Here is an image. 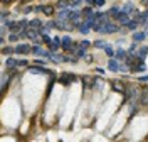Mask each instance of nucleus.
I'll use <instances>...</instances> for the list:
<instances>
[{"label":"nucleus","instance_id":"obj_8","mask_svg":"<svg viewBox=\"0 0 148 142\" xmlns=\"http://www.w3.org/2000/svg\"><path fill=\"white\" fill-rule=\"evenodd\" d=\"M123 12H126V14H135V15H136V10H135V5H133L131 2H128V3H125V9H123Z\"/></svg>","mask_w":148,"mask_h":142},{"label":"nucleus","instance_id":"obj_6","mask_svg":"<svg viewBox=\"0 0 148 142\" xmlns=\"http://www.w3.org/2000/svg\"><path fill=\"white\" fill-rule=\"evenodd\" d=\"M108 70L113 71V73H118V71H119L118 61H116V59H109V61H108Z\"/></svg>","mask_w":148,"mask_h":142},{"label":"nucleus","instance_id":"obj_2","mask_svg":"<svg viewBox=\"0 0 148 142\" xmlns=\"http://www.w3.org/2000/svg\"><path fill=\"white\" fill-rule=\"evenodd\" d=\"M32 54H35V56H42V58H50L52 56V52H47V51H44L40 46H34L32 51H30Z\"/></svg>","mask_w":148,"mask_h":142},{"label":"nucleus","instance_id":"obj_19","mask_svg":"<svg viewBox=\"0 0 148 142\" xmlns=\"http://www.w3.org/2000/svg\"><path fill=\"white\" fill-rule=\"evenodd\" d=\"M104 52H106V54H108L109 58H113V56H115V54H116V52H115V51H113V48H111V46H106V48H104Z\"/></svg>","mask_w":148,"mask_h":142},{"label":"nucleus","instance_id":"obj_20","mask_svg":"<svg viewBox=\"0 0 148 142\" xmlns=\"http://www.w3.org/2000/svg\"><path fill=\"white\" fill-rule=\"evenodd\" d=\"M2 52H3V54H14V52H15V48H3Z\"/></svg>","mask_w":148,"mask_h":142},{"label":"nucleus","instance_id":"obj_30","mask_svg":"<svg viewBox=\"0 0 148 142\" xmlns=\"http://www.w3.org/2000/svg\"><path fill=\"white\" fill-rule=\"evenodd\" d=\"M145 34L148 36V26H145Z\"/></svg>","mask_w":148,"mask_h":142},{"label":"nucleus","instance_id":"obj_10","mask_svg":"<svg viewBox=\"0 0 148 142\" xmlns=\"http://www.w3.org/2000/svg\"><path fill=\"white\" fill-rule=\"evenodd\" d=\"M136 56L141 58V59H145L148 56V48H140V51H136Z\"/></svg>","mask_w":148,"mask_h":142},{"label":"nucleus","instance_id":"obj_12","mask_svg":"<svg viewBox=\"0 0 148 142\" xmlns=\"http://www.w3.org/2000/svg\"><path fill=\"white\" fill-rule=\"evenodd\" d=\"M106 14H108V15H111V17H115V19H116V17H118V14H119V10H118V7H111V9H109L108 12H106Z\"/></svg>","mask_w":148,"mask_h":142},{"label":"nucleus","instance_id":"obj_26","mask_svg":"<svg viewBox=\"0 0 148 142\" xmlns=\"http://www.w3.org/2000/svg\"><path fill=\"white\" fill-rule=\"evenodd\" d=\"M76 56H78V58H83V56H84V49H81V48H79V49L76 51Z\"/></svg>","mask_w":148,"mask_h":142},{"label":"nucleus","instance_id":"obj_14","mask_svg":"<svg viewBox=\"0 0 148 142\" xmlns=\"http://www.w3.org/2000/svg\"><path fill=\"white\" fill-rule=\"evenodd\" d=\"M14 66H19V61H15L14 58L7 59V68H14Z\"/></svg>","mask_w":148,"mask_h":142},{"label":"nucleus","instance_id":"obj_15","mask_svg":"<svg viewBox=\"0 0 148 142\" xmlns=\"http://www.w3.org/2000/svg\"><path fill=\"white\" fill-rule=\"evenodd\" d=\"M126 27H128L130 30H136V27H138V22H136L135 19H133V20H130V24L126 26Z\"/></svg>","mask_w":148,"mask_h":142},{"label":"nucleus","instance_id":"obj_1","mask_svg":"<svg viewBox=\"0 0 148 142\" xmlns=\"http://www.w3.org/2000/svg\"><path fill=\"white\" fill-rule=\"evenodd\" d=\"M118 30H119L118 24H115V22H106V24L101 26L99 32H101V34H113V32H118Z\"/></svg>","mask_w":148,"mask_h":142},{"label":"nucleus","instance_id":"obj_5","mask_svg":"<svg viewBox=\"0 0 148 142\" xmlns=\"http://www.w3.org/2000/svg\"><path fill=\"white\" fill-rule=\"evenodd\" d=\"M145 37H147L145 30H136V32H133V42H141Z\"/></svg>","mask_w":148,"mask_h":142},{"label":"nucleus","instance_id":"obj_3","mask_svg":"<svg viewBox=\"0 0 148 142\" xmlns=\"http://www.w3.org/2000/svg\"><path fill=\"white\" fill-rule=\"evenodd\" d=\"M130 14H126V12H123V10H121V12H119L118 14V17H116V22H119V24H121V26H128L130 24Z\"/></svg>","mask_w":148,"mask_h":142},{"label":"nucleus","instance_id":"obj_25","mask_svg":"<svg viewBox=\"0 0 148 142\" xmlns=\"http://www.w3.org/2000/svg\"><path fill=\"white\" fill-rule=\"evenodd\" d=\"M30 10H32V7H30V5H25V7L20 9V12H22V14H29Z\"/></svg>","mask_w":148,"mask_h":142},{"label":"nucleus","instance_id":"obj_22","mask_svg":"<svg viewBox=\"0 0 148 142\" xmlns=\"http://www.w3.org/2000/svg\"><path fill=\"white\" fill-rule=\"evenodd\" d=\"M44 14L46 15H52L54 14V7H44Z\"/></svg>","mask_w":148,"mask_h":142},{"label":"nucleus","instance_id":"obj_27","mask_svg":"<svg viewBox=\"0 0 148 142\" xmlns=\"http://www.w3.org/2000/svg\"><path fill=\"white\" fill-rule=\"evenodd\" d=\"M104 5V0H94V7H101Z\"/></svg>","mask_w":148,"mask_h":142},{"label":"nucleus","instance_id":"obj_11","mask_svg":"<svg viewBox=\"0 0 148 142\" xmlns=\"http://www.w3.org/2000/svg\"><path fill=\"white\" fill-rule=\"evenodd\" d=\"M76 29H79V32H83V34H88V32H89V27L86 26V22L78 24V27H76Z\"/></svg>","mask_w":148,"mask_h":142},{"label":"nucleus","instance_id":"obj_7","mask_svg":"<svg viewBox=\"0 0 148 142\" xmlns=\"http://www.w3.org/2000/svg\"><path fill=\"white\" fill-rule=\"evenodd\" d=\"M115 58L118 61H126V58H128V52L125 49H118L116 51V54H115Z\"/></svg>","mask_w":148,"mask_h":142},{"label":"nucleus","instance_id":"obj_18","mask_svg":"<svg viewBox=\"0 0 148 142\" xmlns=\"http://www.w3.org/2000/svg\"><path fill=\"white\" fill-rule=\"evenodd\" d=\"M79 48H81V49H88V48H91V42H89V41H81V42H79Z\"/></svg>","mask_w":148,"mask_h":142},{"label":"nucleus","instance_id":"obj_16","mask_svg":"<svg viewBox=\"0 0 148 142\" xmlns=\"http://www.w3.org/2000/svg\"><path fill=\"white\" fill-rule=\"evenodd\" d=\"M19 39H20L19 34H15V32H10V36H9V41H10V42H17Z\"/></svg>","mask_w":148,"mask_h":142},{"label":"nucleus","instance_id":"obj_28","mask_svg":"<svg viewBox=\"0 0 148 142\" xmlns=\"http://www.w3.org/2000/svg\"><path fill=\"white\" fill-rule=\"evenodd\" d=\"M27 63H29L27 59H20L19 61V66H27Z\"/></svg>","mask_w":148,"mask_h":142},{"label":"nucleus","instance_id":"obj_9","mask_svg":"<svg viewBox=\"0 0 148 142\" xmlns=\"http://www.w3.org/2000/svg\"><path fill=\"white\" fill-rule=\"evenodd\" d=\"M83 15H84L86 19H91V17H94V10H93V7H86V9L83 10Z\"/></svg>","mask_w":148,"mask_h":142},{"label":"nucleus","instance_id":"obj_21","mask_svg":"<svg viewBox=\"0 0 148 142\" xmlns=\"http://www.w3.org/2000/svg\"><path fill=\"white\" fill-rule=\"evenodd\" d=\"M68 2H69V7H78V5H81L83 0H68Z\"/></svg>","mask_w":148,"mask_h":142},{"label":"nucleus","instance_id":"obj_17","mask_svg":"<svg viewBox=\"0 0 148 142\" xmlns=\"http://www.w3.org/2000/svg\"><path fill=\"white\" fill-rule=\"evenodd\" d=\"M141 103L143 105H148V90H145L141 93Z\"/></svg>","mask_w":148,"mask_h":142},{"label":"nucleus","instance_id":"obj_23","mask_svg":"<svg viewBox=\"0 0 148 142\" xmlns=\"http://www.w3.org/2000/svg\"><path fill=\"white\" fill-rule=\"evenodd\" d=\"M32 73H47V70H44V68H30Z\"/></svg>","mask_w":148,"mask_h":142},{"label":"nucleus","instance_id":"obj_24","mask_svg":"<svg viewBox=\"0 0 148 142\" xmlns=\"http://www.w3.org/2000/svg\"><path fill=\"white\" fill-rule=\"evenodd\" d=\"M42 41H44V42H47V44H52V39H50L47 34H42Z\"/></svg>","mask_w":148,"mask_h":142},{"label":"nucleus","instance_id":"obj_4","mask_svg":"<svg viewBox=\"0 0 148 142\" xmlns=\"http://www.w3.org/2000/svg\"><path fill=\"white\" fill-rule=\"evenodd\" d=\"M30 51H32V48H30L29 44H17L15 46V52L17 54H27Z\"/></svg>","mask_w":148,"mask_h":142},{"label":"nucleus","instance_id":"obj_29","mask_svg":"<svg viewBox=\"0 0 148 142\" xmlns=\"http://www.w3.org/2000/svg\"><path fill=\"white\" fill-rule=\"evenodd\" d=\"M140 81H148V74H145V76H141V78H140Z\"/></svg>","mask_w":148,"mask_h":142},{"label":"nucleus","instance_id":"obj_13","mask_svg":"<svg viewBox=\"0 0 148 142\" xmlns=\"http://www.w3.org/2000/svg\"><path fill=\"white\" fill-rule=\"evenodd\" d=\"M93 46H94V48H103V49H104V48H106V46H108V44H106V42H104V41L98 39V41H94V42H93Z\"/></svg>","mask_w":148,"mask_h":142}]
</instances>
